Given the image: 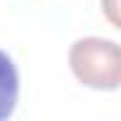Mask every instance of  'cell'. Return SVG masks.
<instances>
[{
	"label": "cell",
	"mask_w": 121,
	"mask_h": 121,
	"mask_svg": "<svg viewBox=\"0 0 121 121\" xmlns=\"http://www.w3.org/2000/svg\"><path fill=\"white\" fill-rule=\"evenodd\" d=\"M69 67L83 86L95 90H116L121 83V52L109 38H78L69 48Z\"/></svg>",
	"instance_id": "cell-1"
},
{
	"label": "cell",
	"mask_w": 121,
	"mask_h": 121,
	"mask_svg": "<svg viewBox=\"0 0 121 121\" xmlns=\"http://www.w3.org/2000/svg\"><path fill=\"white\" fill-rule=\"evenodd\" d=\"M19 100V71L7 52L0 50V121L14 114Z\"/></svg>",
	"instance_id": "cell-2"
}]
</instances>
